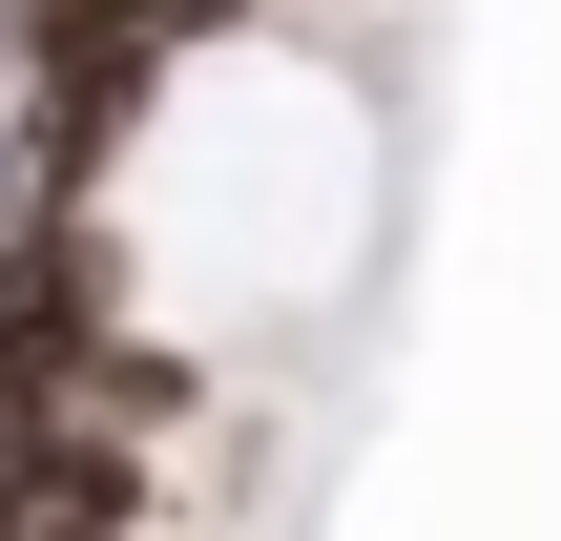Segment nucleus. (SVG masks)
Returning a JSON list of instances; mask_svg holds the SVG:
<instances>
[{
    "label": "nucleus",
    "instance_id": "f257e3e1",
    "mask_svg": "<svg viewBox=\"0 0 561 541\" xmlns=\"http://www.w3.org/2000/svg\"><path fill=\"white\" fill-rule=\"evenodd\" d=\"M0 521H21V541H125V521H146V459H125V438H21Z\"/></svg>",
    "mask_w": 561,
    "mask_h": 541
},
{
    "label": "nucleus",
    "instance_id": "f03ea898",
    "mask_svg": "<svg viewBox=\"0 0 561 541\" xmlns=\"http://www.w3.org/2000/svg\"><path fill=\"white\" fill-rule=\"evenodd\" d=\"M21 271H42V250H21V188H0V313H21Z\"/></svg>",
    "mask_w": 561,
    "mask_h": 541
}]
</instances>
